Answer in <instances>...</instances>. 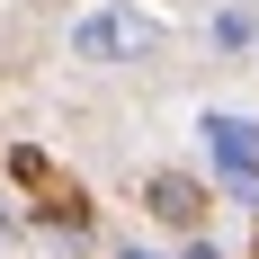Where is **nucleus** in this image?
<instances>
[{
    "mask_svg": "<svg viewBox=\"0 0 259 259\" xmlns=\"http://www.w3.org/2000/svg\"><path fill=\"white\" fill-rule=\"evenodd\" d=\"M170 45V27L152 18V9H90V18L72 27V63H152V54Z\"/></svg>",
    "mask_w": 259,
    "mask_h": 259,
    "instance_id": "1",
    "label": "nucleus"
},
{
    "mask_svg": "<svg viewBox=\"0 0 259 259\" xmlns=\"http://www.w3.org/2000/svg\"><path fill=\"white\" fill-rule=\"evenodd\" d=\"M197 134H206V161L224 170V179H250L259 170V116H224V107H214Z\"/></svg>",
    "mask_w": 259,
    "mask_h": 259,
    "instance_id": "2",
    "label": "nucleus"
},
{
    "mask_svg": "<svg viewBox=\"0 0 259 259\" xmlns=\"http://www.w3.org/2000/svg\"><path fill=\"white\" fill-rule=\"evenodd\" d=\"M143 206H152V224H170V233H197V224H206V188L179 179V170H152V179H143Z\"/></svg>",
    "mask_w": 259,
    "mask_h": 259,
    "instance_id": "3",
    "label": "nucleus"
},
{
    "mask_svg": "<svg viewBox=\"0 0 259 259\" xmlns=\"http://www.w3.org/2000/svg\"><path fill=\"white\" fill-rule=\"evenodd\" d=\"M9 170H18V188H36V197H54V224H80V188L72 179H63V170H54V161L45 152H36V143H27V152H9Z\"/></svg>",
    "mask_w": 259,
    "mask_h": 259,
    "instance_id": "4",
    "label": "nucleus"
},
{
    "mask_svg": "<svg viewBox=\"0 0 259 259\" xmlns=\"http://www.w3.org/2000/svg\"><path fill=\"white\" fill-rule=\"evenodd\" d=\"M259 45V9L250 0H224V9H214V54H250Z\"/></svg>",
    "mask_w": 259,
    "mask_h": 259,
    "instance_id": "5",
    "label": "nucleus"
},
{
    "mask_svg": "<svg viewBox=\"0 0 259 259\" xmlns=\"http://www.w3.org/2000/svg\"><path fill=\"white\" fill-rule=\"evenodd\" d=\"M116 259H152V250H116Z\"/></svg>",
    "mask_w": 259,
    "mask_h": 259,
    "instance_id": "6",
    "label": "nucleus"
}]
</instances>
